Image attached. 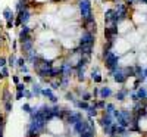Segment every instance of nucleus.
<instances>
[{
  "label": "nucleus",
  "mask_w": 147,
  "mask_h": 137,
  "mask_svg": "<svg viewBox=\"0 0 147 137\" xmlns=\"http://www.w3.org/2000/svg\"><path fill=\"white\" fill-rule=\"evenodd\" d=\"M103 59H105V64H106V66L109 68V71H110V74H113L119 66H118V62H119V56H116L113 52H109L106 56H103Z\"/></svg>",
  "instance_id": "1"
},
{
  "label": "nucleus",
  "mask_w": 147,
  "mask_h": 137,
  "mask_svg": "<svg viewBox=\"0 0 147 137\" xmlns=\"http://www.w3.org/2000/svg\"><path fill=\"white\" fill-rule=\"evenodd\" d=\"M78 7H80L81 19H85L93 15V6L90 0H78Z\"/></svg>",
  "instance_id": "2"
},
{
  "label": "nucleus",
  "mask_w": 147,
  "mask_h": 137,
  "mask_svg": "<svg viewBox=\"0 0 147 137\" xmlns=\"http://www.w3.org/2000/svg\"><path fill=\"white\" fill-rule=\"evenodd\" d=\"M94 41H96V34L90 33V31H84V34L80 39V44H93L94 46Z\"/></svg>",
  "instance_id": "3"
},
{
  "label": "nucleus",
  "mask_w": 147,
  "mask_h": 137,
  "mask_svg": "<svg viewBox=\"0 0 147 137\" xmlns=\"http://www.w3.org/2000/svg\"><path fill=\"white\" fill-rule=\"evenodd\" d=\"M90 128V122H87L85 119H80L77 121L75 124H74V130H75V133L80 136L81 133H84L85 130H88Z\"/></svg>",
  "instance_id": "4"
},
{
  "label": "nucleus",
  "mask_w": 147,
  "mask_h": 137,
  "mask_svg": "<svg viewBox=\"0 0 147 137\" xmlns=\"http://www.w3.org/2000/svg\"><path fill=\"white\" fill-rule=\"evenodd\" d=\"M21 31H19V41H25L28 39H31V28L28 25H21Z\"/></svg>",
  "instance_id": "5"
},
{
  "label": "nucleus",
  "mask_w": 147,
  "mask_h": 137,
  "mask_svg": "<svg viewBox=\"0 0 147 137\" xmlns=\"http://www.w3.org/2000/svg\"><path fill=\"white\" fill-rule=\"evenodd\" d=\"M127 75L124 72H122V68H118L115 72H113V80L116 81V83H121V84H124L125 81H127Z\"/></svg>",
  "instance_id": "6"
},
{
  "label": "nucleus",
  "mask_w": 147,
  "mask_h": 137,
  "mask_svg": "<svg viewBox=\"0 0 147 137\" xmlns=\"http://www.w3.org/2000/svg\"><path fill=\"white\" fill-rule=\"evenodd\" d=\"M100 125L102 127H107V125H112L113 124V118H112V114H107V112H105V115L99 119Z\"/></svg>",
  "instance_id": "7"
},
{
  "label": "nucleus",
  "mask_w": 147,
  "mask_h": 137,
  "mask_svg": "<svg viewBox=\"0 0 147 137\" xmlns=\"http://www.w3.org/2000/svg\"><path fill=\"white\" fill-rule=\"evenodd\" d=\"M32 46H34V40H32V39H28V40H25V41L21 43V50L25 52V53H28L30 50H32Z\"/></svg>",
  "instance_id": "8"
},
{
  "label": "nucleus",
  "mask_w": 147,
  "mask_h": 137,
  "mask_svg": "<svg viewBox=\"0 0 147 137\" xmlns=\"http://www.w3.org/2000/svg\"><path fill=\"white\" fill-rule=\"evenodd\" d=\"M113 15H115V9H107L105 12V22H106V27L112 25V19H113Z\"/></svg>",
  "instance_id": "9"
},
{
  "label": "nucleus",
  "mask_w": 147,
  "mask_h": 137,
  "mask_svg": "<svg viewBox=\"0 0 147 137\" xmlns=\"http://www.w3.org/2000/svg\"><path fill=\"white\" fill-rule=\"evenodd\" d=\"M41 94H44L46 97H49V100H50L52 103H56V102H57V97L53 94L52 89H44V90H41Z\"/></svg>",
  "instance_id": "10"
},
{
  "label": "nucleus",
  "mask_w": 147,
  "mask_h": 137,
  "mask_svg": "<svg viewBox=\"0 0 147 137\" xmlns=\"http://www.w3.org/2000/svg\"><path fill=\"white\" fill-rule=\"evenodd\" d=\"M99 96L100 99H107L112 96V90H110V87H102V89L99 90Z\"/></svg>",
  "instance_id": "11"
},
{
  "label": "nucleus",
  "mask_w": 147,
  "mask_h": 137,
  "mask_svg": "<svg viewBox=\"0 0 147 137\" xmlns=\"http://www.w3.org/2000/svg\"><path fill=\"white\" fill-rule=\"evenodd\" d=\"M80 49H81V55L90 56L93 52V44H80Z\"/></svg>",
  "instance_id": "12"
},
{
  "label": "nucleus",
  "mask_w": 147,
  "mask_h": 137,
  "mask_svg": "<svg viewBox=\"0 0 147 137\" xmlns=\"http://www.w3.org/2000/svg\"><path fill=\"white\" fill-rule=\"evenodd\" d=\"M3 18H5L6 21H9V19H15V15H13V12H12L10 7H5V9H3Z\"/></svg>",
  "instance_id": "13"
},
{
  "label": "nucleus",
  "mask_w": 147,
  "mask_h": 137,
  "mask_svg": "<svg viewBox=\"0 0 147 137\" xmlns=\"http://www.w3.org/2000/svg\"><path fill=\"white\" fill-rule=\"evenodd\" d=\"M74 105H75L77 108H80L81 111H87V108L90 106L88 102H85V100H74Z\"/></svg>",
  "instance_id": "14"
},
{
  "label": "nucleus",
  "mask_w": 147,
  "mask_h": 137,
  "mask_svg": "<svg viewBox=\"0 0 147 137\" xmlns=\"http://www.w3.org/2000/svg\"><path fill=\"white\" fill-rule=\"evenodd\" d=\"M122 72H124L127 77H136V68H132V66L122 68Z\"/></svg>",
  "instance_id": "15"
},
{
  "label": "nucleus",
  "mask_w": 147,
  "mask_h": 137,
  "mask_svg": "<svg viewBox=\"0 0 147 137\" xmlns=\"http://www.w3.org/2000/svg\"><path fill=\"white\" fill-rule=\"evenodd\" d=\"M97 111H99V109L96 108V105H93V106H88V108H87V114H88V118H91V117H96V115H97Z\"/></svg>",
  "instance_id": "16"
},
{
  "label": "nucleus",
  "mask_w": 147,
  "mask_h": 137,
  "mask_svg": "<svg viewBox=\"0 0 147 137\" xmlns=\"http://www.w3.org/2000/svg\"><path fill=\"white\" fill-rule=\"evenodd\" d=\"M127 94H128V90H127V89H122V90H119V92H118L115 96H116V99H118V100H124Z\"/></svg>",
  "instance_id": "17"
},
{
  "label": "nucleus",
  "mask_w": 147,
  "mask_h": 137,
  "mask_svg": "<svg viewBox=\"0 0 147 137\" xmlns=\"http://www.w3.org/2000/svg\"><path fill=\"white\" fill-rule=\"evenodd\" d=\"M94 105L97 109H105L106 108V99H100V100H94Z\"/></svg>",
  "instance_id": "18"
},
{
  "label": "nucleus",
  "mask_w": 147,
  "mask_h": 137,
  "mask_svg": "<svg viewBox=\"0 0 147 137\" xmlns=\"http://www.w3.org/2000/svg\"><path fill=\"white\" fill-rule=\"evenodd\" d=\"M137 96H138V99H147V90L144 89V87H141V89H138V92H137Z\"/></svg>",
  "instance_id": "19"
},
{
  "label": "nucleus",
  "mask_w": 147,
  "mask_h": 137,
  "mask_svg": "<svg viewBox=\"0 0 147 137\" xmlns=\"http://www.w3.org/2000/svg\"><path fill=\"white\" fill-rule=\"evenodd\" d=\"M115 133H116V136H118V134H119V136H124V134H125V127H122V125H119V124H116Z\"/></svg>",
  "instance_id": "20"
},
{
  "label": "nucleus",
  "mask_w": 147,
  "mask_h": 137,
  "mask_svg": "<svg viewBox=\"0 0 147 137\" xmlns=\"http://www.w3.org/2000/svg\"><path fill=\"white\" fill-rule=\"evenodd\" d=\"M91 78H93V81H94V83H102V81H103V78H102V75H100L99 72H96V74L93 72Z\"/></svg>",
  "instance_id": "21"
},
{
  "label": "nucleus",
  "mask_w": 147,
  "mask_h": 137,
  "mask_svg": "<svg viewBox=\"0 0 147 137\" xmlns=\"http://www.w3.org/2000/svg\"><path fill=\"white\" fill-rule=\"evenodd\" d=\"M91 93H87V92H82L81 93V97H82V100H85V102H88V100H91Z\"/></svg>",
  "instance_id": "22"
},
{
  "label": "nucleus",
  "mask_w": 147,
  "mask_h": 137,
  "mask_svg": "<svg viewBox=\"0 0 147 137\" xmlns=\"http://www.w3.org/2000/svg\"><path fill=\"white\" fill-rule=\"evenodd\" d=\"M32 94H34V96H41V89H40V85L35 84V85L32 87Z\"/></svg>",
  "instance_id": "23"
},
{
  "label": "nucleus",
  "mask_w": 147,
  "mask_h": 137,
  "mask_svg": "<svg viewBox=\"0 0 147 137\" xmlns=\"http://www.w3.org/2000/svg\"><path fill=\"white\" fill-rule=\"evenodd\" d=\"M5 109H6L7 114H9V112H12V109H13V105H12L10 100H6V102H5Z\"/></svg>",
  "instance_id": "24"
},
{
  "label": "nucleus",
  "mask_w": 147,
  "mask_h": 137,
  "mask_svg": "<svg viewBox=\"0 0 147 137\" xmlns=\"http://www.w3.org/2000/svg\"><path fill=\"white\" fill-rule=\"evenodd\" d=\"M105 111L107 112V114H113V111H115V106H113L112 103H106V108H105Z\"/></svg>",
  "instance_id": "25"
},
{
  "label": "nucleus",
  "mask_w": 147,
  "mask_h": 137,
  "mask_svg": "<svg viewBox=\"0 0 147 137\" xmlns=\"http://www.w3.org/2000/svg\"><path fill=\"white\" fill-rule=\"evenodd\" d=\"M10 99H12V97H10L9 90H7V89H5V90H3V100L6 102V100H10Z\"/></svg>",
  "instance_id": "26"
},
{
  "label": "nucleus",
  "mask_w": 147,
  "mask_h": 137,
  "mask_svg": "<svg viewBox=\"0 0 147 137\" xmlns=\"http://www.w3.org/2000/svg\"><path fill=\"white\" fill-rule=\"evenodd\" d=\"M7 64H9V66H15V65H16V58H15V56H10V58L7 59Z\"/></svg>",
  "instance_id": "27"
},
{
  "label": "nucleus",
  "mask_w": 147,
  "mask_h": 137,
  "mask_svg": "<svg viewBox=\"0 0 147 137\" xmlns=\"http://www.w3.org/2000/svg\"><path fill=\"white\" fill-rule=\"evenodd\" d=\"M0 72H2V77H3V78H6V77L9 75V69H7L6 66H3L2 69H0Z\"/></svg>",
  "instance_id": "28"
},
{
  "label": "nucleus",
  "mask_w": 147,
  "mask_h": 137,
  "mask_svg": "<svg viewBox=\"0 0 147 137\" xmlns=\"http://www.w3.org/2000/svg\"><path fill=\"white\" fill-rule=\"evenodd\" d=\"M13 25H15V19H9V21H6V28H7V30H10Z\"/></svg>",
  "instance_id": "29"
},
{
  "label": "nucleus",
  "mask_w": 147,
  "mask_h": 137,
  "mask_svg": "<svg viewBox=\"0 0 147 137\" xmlns=\"http://www.w3.org/2000/svg\"><path fill=\"white\" fill-rule=\"evenodd\" d=\"M50 85H52V90H57L60 89V81H53Z\"/></svg>",
  "instance_id": "30"
},
{
  "label": "nucleus",
  "mask_w": 147,
  "mask_h": 137,
  "mask_svg": "<svg viewBox=\"0 0 147 137\" xmlns=\"http://www.w3.org/2000/svg\"><path fill=\"white\" fill-rule=\"evenodd\" d=\"M25 90V84L24 83H18L16 84V92H24Z\"/></svg>",
  "instance_id": "31"
},
{
  "label": "nucleus",
  "mask_w": 147,
  "mask_h": 137,
  "mask_svg": "<svg viewBox=\"0 0 147 137\" xmlns=\"http://www.w3.org/2000/svg\"><path fill=\"white\" fill-rule=\"evenodd\" d=\"M31 109H32V108H31V106H30L28 103L22 105V111H24V112H28V114H30V112H31Z\"/></svg>",
  "instance_id": "32"
},
{
  "label": "nucleus",
  "mask_w": 147,
  "mask_h": 137,
  "mask_svg": "<svg viewBox=\"0 0 147 137\" xmlns=\"http://www.w3.org/2000/svg\"><path fill=\"white\" fill-rule=\"evenodd\" d=\"M24 96H25L27 99H31V97H32V92H30V90L25 89V90H24Z\"/></svg>",
  "instance_id": "33"
},
{
  "label": "nucleus",
  "mask_w": 147,
  "mask_h": 137,
  "mask_svg": "<svg viewBox=\"0 0 147 137\" xmlns=\"http://www.w3.org/2000/svg\"><path fill=\"white\" fill-rule=\"evenodd\" d=\"M16 62H18V64H16V65H18L19 68H21V66H24V65H25V59H24V58H21V59H18Z\"/></svg>",
  "instance_id": "34"
},
{
  "label": "nucleus",
  "mask_w": 147,
  "mask_h": 137,
  "mask_svg": "<svg viewBox=\"0 0 147 137\" xmlns=\"http://www.w3.org/2000/svg\"><path fill=\"white\" fill-rule=\"evenodd\" d=\"M65 97L68 99V100H72V102L75 100V99H74V93H66V94H65Z\"/></svg>",
  "instance_id": "35"
},
{
  "label": "nucleus",
  "mask_w": 147,
  "mask_h": 137,
  "mask_svg": "<svg viewBox=\"0 0 147 137\" xmlns=\"http://www.w3.org/2000/svg\"><path fill=\"white\" fill-rule=\"evenodd\" d=\"M24 83H32V77L31 75H25L24 77Z\"/></svg>",
  "instance_id": "36"
},
{
  "label": "nucleus",
  "mask_w": 147,
  "mask_h": 137,
  "mask_svg": "<svg viewBox=\"0 0 147 137\" xmlns=\"http://www.w3.org/2000/svg\"><path fill=\"white\" fill-rule=\"evenodd\" d=\"M15 97L18 99V100H21V99L25 97V96H24V92H16V96H15Z\"/></svg>",
  "instance_id": "37"
},
{
  "label": "nucleus",
  "mask_w": 147,
  "mask_h": 137,
  "mask_svg": "<svg viewBox=\"0 0 147 137\" xmlns=\"http://www.w3.org/2000/svg\"><path fill=\"white\" fill-rule=\"evenodd\" d=\"M6 62H7V60H6L5 58H0V68H3V66L6 65Z\"/></svg>",
  "instance_id": "38"
},
{
  "label": "nucleus",
  "mask_w": 147,
  "mask_h": 137,
  "mask_svg": "<svg viewBox=\"0 0 147 137\" xmlns=\"http://www.w3.org/2000/svg\"><path fill=\"white\" fill-rule=\"evenodd\" d=\"M12 80H13V83H15V84H18V83H19V77H18V75H13V78H12Z\"/></svg>",
  "instance_id": "39"
},
{
  "label": "nucleus",
  "mask_w": 147,
  "mask_h": 137,
  "mask_svg": "<svg viewBox=\"0 0 147 137\" xmlns=\"http://www.w3.org/2000/svg\"><path fill=\"white\" fill-rule=\"evenodd\" d=\"M21 72H25V74H27V72H28V68H27L25 65H24V66H21Z\"/></svg>",
  "instance_id": "40"
},
{
  "label": "nucleus",
  "mask_w": 147,
  "mask_h": 137,
  "mask_svg": "<svg viewBox=\"0 0 147 137\" xmlns=\"http://www.w3.org/2000/svg\"><path fill=\"white\" fill-rule=\"evenodd\" d=\"M93 96H94V97H97V96H99V89H94V92H93Z\"/></svg>",
  "instance_id": "41"
},
{
  "label": "nucleus",
  "mask_w": 147,
  "mask_h": 137,
  "mask_svg": "<svg viewBox=\"0 0 147 137\" xmlns=\"http://www.w3.org/2000/svg\"><path fill=\"white\" fill-rule=\"evenodd\" d=\"M132 100H138V96H137V93H132Z\"/></svg>",
  "instance_id": "42"
},
{
  "label": "nucleus",
  "mask_w": 147,
  "mask_h": 137,
  "mask_svg": "<svg viewBox=\"0 0 147 137\" xmlns=\"http://www.w3.org/2000/svg\"><path fill=\"white\" fill-rule=\"evenodd\" d=\"M2 124H5V117L0 114V125H2Z\"/></svg>",
  "instance_id": "43"
},
{
  "label": "nucleus",
  "mask_w": 147,
  "mask_h": 137,
  "mask_svg": "<svg viewBox=\"0 0 147 137\" xmlns=\"http://www.w3.org/2000/svg\"><path fill=\"white\" fill-rule=\"evenodd\" d=\"M143 75H144V77H147V68H146V69H143Z\"/></svg>",
  "instance_id": "44"
},
{
  "label": "nucleus",
  "mask_w": 147,
  "mask_h": 137,
  "mask_svg": "<svg viewBox=\"0 0 147 137\" xmlns=\"http://www.w3.org/2000/svg\"><path fill=\"white\" fill-rule=\"evenodd\" d=\"M140 3H144V5H147V0H138Z\"/></svg>",
  "instance_id": "45"
},
{
  "label": "nucleus",
  "mask_w": 147,
  "mask_h": 137,
  "mask_svg": "<svg viewBox=\"0 0 147 137\" xmlns=\"http://www.w3.org/2000/svg\"><path fill=\"white\" fill-rule=\"evenodd\" d=\"M0 37H2V31H0Z\"/></svg>",
  "instance_id": "46"
},
{
  "label": "nucleus",
  "mask_w": 147,
  "mask_h": 137,
  "mask_svg": "<svg viewBox=\"0 0 147 137\" xmlns=\"http://www.w3.org/2000/svg\"><path fill=\"white\" fill-rule=\"evenodd\" d=\"M28 137H31V136H28Z\"/></svg>",
  "instance_id": "47"
}]
</instances>
